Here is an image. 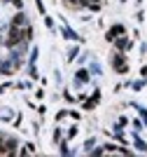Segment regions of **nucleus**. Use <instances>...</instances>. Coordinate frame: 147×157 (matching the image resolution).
Returning a JSON list of instances; mask_svg holds the SVG:
<instances>
[{
    "label": "nucleus",
    "instance_id": "obj_1",
    "mask_svg": "<svg viewBox=\"0 0 147 157\" xmlns=\"http://www.w3.org/2000/svg\"><path fill=\"white\" fill-rule=\"evenodd\" d=\"M112 66H115V68H117L119 73H126V71H128V66H126V59H124L122 54H117L115 59H112Z\"/></svg>",
    "mask_w": 147,
    "mask_h": 157
},
{
    "label": "nucleus",
    "instance_id": "obj_2",
    "mask_svg": "<svg viewBox=\"0 0 147 157\" xmlns=\"http://www.w3.org/2000/svg\"><path fill=\"white\" fill-rule=\"evenodd\" d=\"M124 31H126V28H124L122 24H117V26H112V28L108 31V35H105V38H108V40H117L119 35H124Z\"/></svg>",
    "mask_w": 147,
    "mask_h": 157
},
{
    "label": "nucleus",
    "instance_id": "obj_3",
    "mask_svg": "<svg viewBox=\"0 0 147 157\" xmlns=\"http://www.w3.org/2000/svg\"><path fill=\"white\" fill-rule=\"evenodd\" d=\"M9 26H19V28H26V26H28V19H26V14H24V12H19V14H17V17L12 19V24H9Z\"/></svg>",
    "mask_w": 147,
    "mask_h": 157
},
{
    "label": "nucleus",
    "instance_id": "obj_4",
    "mask_svg": "<svg viewBox=\"0 0 147 157\" xmlns=\"http://www.w3.org/2000/svg\"><path fill=\"white\" fill-rule=\"evenodd\" d=\"M75 82L77 85H86V82H89V71H86V68H79L77 75H75Z\"/></svg>",
    "mask_w": 147,
    "mask_h": 157
},
{
    "label": "nucleus",
    "instance_id": "obj_5",
    "mask_svg": "<svg viewBox=\"0 0 147 157\" xmlns=\"http://www.w3.org/2000/svg\"><path fill=\"white\" fill-rule=\"evenodd\" d=\"M98 101H101V92H98V89H96V92H94V96H91L89 101L84 103V108H86V110H91V108H94V105H96Z\"/></svg>",
    "mask_w": 147,
    "mask_h": 157
},
{
    "label": "nucleus",
    "instance_id": "obj_6",
    "mask_svg": "<svg viewBox=\"0 0 147 157\" xmlns=\"http://www.w3.org/2000/svg\"><path fill=\"white\" fill-rule=\"evenodd\" d=\"M128 47H131V42H128V40L117 38V49H128Z\"/></svg>",
    "mask_w": 147,
    "mask_h": 157
},
{
    "label": "nucleus",
    "instance_id": "obj_7",
    "mask_svg": "<svg viewBox=\"0 0 147 157\" xmlns=\"http://www.w3.org/2000/svg\"><path fill=\"white\" fill-rule=\"evenodd\" d=\"M63 35H65V38H68V40H77L75 31H70V28H68V26H63Z\"/></svg>",
    "mask_w": 147,
    "mask_h": 157
},
{
    "label": "nucleus",
    "instance_id": "obj_8",
    "mask_svg": "<svg viewBox=\"0 0 147 157\" xmlns=\"http://www.w3.org/2000/svg\"><path fill=\"white\" fill-rule=\"evenodd\" d=\"M135 148L142 150V152H147V143H145V141H140V138H135Z\"/></svg>",
    "mask_w": 147,
    "mask_h": 157
},
{
    "label": "nucleus",
    "instance_id": "obj_9",
    "mask_svg": "<svg viewBox=\"0 0 147 157\" xmlns=\"http://www.w3.org/2000/svg\"><path fill=\"white\" fill-rule=\"evenodd\" d=\"M0 152H7V141H5V134H0Z\"/></svg>",
    "mask_w": 147,
    "mask_h": 157
},
{
    "label": "nucleus",
    "instance_id": "obj_10",
    "mask_svg": "<svg viewBox=\"0 0 147 157\" xmlns=\"http://www.w3.org/2000/svg\"><path fill=\"white\" fill-rule=\"evenodd\" d=\"M91 73H94V75H101V66L94 63V66H91Z\"/></svg>",
    "mask_w": 147,
    "mask_h": 157
},
{
    "label": "nucleus",
    "instance_id": "obj_11",
    "mask_svg": "<svg viewBox=\"0 0 147 157\" xmlns=\"http://www.w3.org/2000/svg\"><path fill=\"white\" fill-rule=\"evenodd\" d=\"M138 113H140V115H142V120H145V122H147V110H145V108H142V105H138Z\"/></svg>",
    "mask_w": 147,
    "mask_h": 157
},
{
    "label": "nucleus",
    "instance_id": "obj_12",
    "mask_svg": "<svg viewBox=\"0 0 147 157\" xmlns=\"http://www.w3.org/2000/svg\"><path fill=\"white\" fill-rule=\"evenodd\" d=\"M145 87V80H140V82H133V89H142Z\"/></svg>",
    "mask_w": 147,
    "mask_h": 157
},
{
    "label": "nucleus",
    "instance_id": "obj_13",
    "mask_svg": "<svg viewBox=\"0 0 147 157\" xmlns=\"http://www.w3.org/2000/svg\"><path fill=\"white\" fill-rule=\"evenodd\" d=\"M77 56V49H70V52H68V61H72Z\"/></svg>",
    "mask_w": 147,
    "mask_h": 157
},
{
    "label": "nucleus",
    "instance_id": "obj_14",
    "mask_svg": "<svg viewBox=\"0 0 147 157\" xmlns=\"http://www.w3.org/2000/svg\"><path fill=\"white\" fill-rule=\"evenodd\" d=\"M140 73H142V78H145V80H147V66H145V68H142V71H140Z\"/></svg>",
    "mask_w": 147,
    "mask_h": 157
},
{
    "label": "nucleus",
    "instance_id": "obj_15",
    "mask_svg": "<svg viewBox=\"0 0 147 157\" xmlns=\"http://www.w3.org/2000/svg\"><path fill=\"white\" fill-rule=\"evenodd\" d=\"M122 2H126V0H122Z\"/></svg>",
    "mask_w": 147,
    "mask_h": 157
}]
</instances>
